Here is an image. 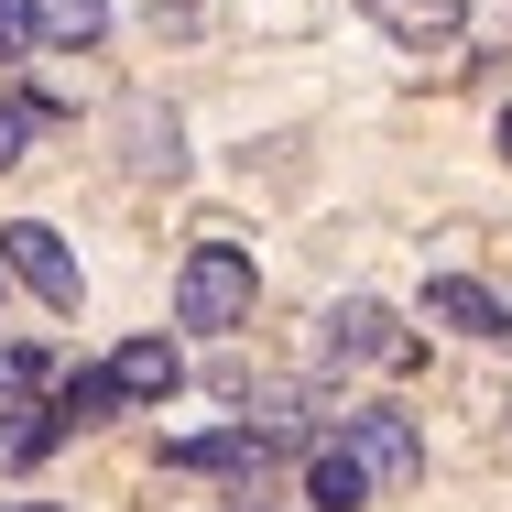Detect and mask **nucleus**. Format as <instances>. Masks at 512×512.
I'll return each instance as SVG.
<instances>
[{"mask_svg":"<svg viewBox=\"0 0 512 512\" xmlns=\"http://www.w3.org/2000/svg\"><path fill=\"white\" fill-rule=\"evenodd\" d=\"M251 295H262V284H251V251H240V240H197V251H186V284H175V316H186V327H240Z\"/></svg>","mask_w":512,"mask_h":512,"instance_id":"1","label":"nucleus"},{"mask_svg":"<svg viewBox=\"0 0 512 512\" xmlns=\"http://www.w3.org/2000/svg\"><path fill=\"white\" fill-rule=\"evenodd\" d=\"M316 349L349 360V371H404V360H414V338L393 327V306H371V295H349V306L316 316Z\"/></svg>","mask_w":512,"mask_h":512,"instance_id":"2","label":"nucleus"},{"mask_svg":"<svg viewBox=\"0 0 512 512\" xmlns=\"http://www.w3.org/2000/svg\"><path fill=\"white\" fill-rule=\"evenodd\" d=\"M338 447L371 469V491H404V480H425V436H414L393 404H371V414H338Z\"/></svg>","mask_w":512,"mask_h":512,"instance_id":"3","label":"nucleus"},{"mask_svg":"<svg viewBox=\"0 0 512 512\" xmlns=\"http://www.w3.org/2000/svg\"><path fill=\"white\" fill-rule=\"evenodd\" d=\"M0 262H11V273H22L55 316H77V251H66L44 218H11V229H0Z\"/></svg>","mask_w":512,"mask_h":512,"instance_id":"4","label":"nucleus"},{"mask_svg":"<svg viewBox=\"0 0 512 512\" xmlns=\"http://www.w3.org/2000/svg\"><path fill=\"white\" fill-rule=\"evenodd\" d=\"M273 425H229V436H186V447H164V469H218V480H262L273 469Z\"/></svg>","mask_w":512,"mask_h":512,"instance_id":"5","label":"nucleus"},{"mask_svg":"<svg viewBox=\"0 0 512 512\" xmlns=\"http://www.w3.org/2000/svg\"><path fill=\"white\" fill-rule=\"evenodd\" d=\"M425 316H436V327H469V338H512V306L491 284H469V273H436V284H425Z\"/></svg>","mask_w":512,"mask_h":512,"instance_id":"6","label":"nucleus"},{"mask_svg":"<svg viewBox=\"0 0 512 512\" xmlns=\"http://www.w3.org/2000/svg\"><path fill=\"white\" fill-rule=\"evenodd\" d=\"M109 382H120V404H164V393L186 382V360H175L164 338H131V349L109 360Z\"/></svg>","mask_w":512,"mask_h":512,"instance_id":"7","label":"nucleus"},{"mask_svg":"<svg viewBox=\"0 0 512 512\" xmlns=\"http://www.w3.org/2000/svg\"><path fill=\"white\" fill-rule=\"evenodd\" d=\"M371 22H382L393 44L425 55V44H458V22H469V11H458V0H371Z\"/></svg>","mask_w":512,"mask_h":512,"instance_id":"8","label":"nucleus"},{"mask_svg":"<svg viewBox=\"0 0 512 512\" xmlns=\"http://www.w3.org/2000/svg\"><path fill=\"white\" fill-rule=\"evenodd\" d=\"M371 502V469L349 458V447H316V469H306V512H360Z\"/></svg>","mask_w":512,"mask_h":512,"instance_id":"9","label":"nucleus"},{"mask_svg":"<svg viewBox=\"0 0 512 512\" xmlns=\"http://www.w3.org/2000/svg\"><path fill=\"white\" fill-rule=\"evenodd\" d=\"M55 436H66V425H55V404H0V469H33Z\"/></svg>","mask_w":512,"mask_h":512,"instance_id":"10","label":"nucleus"},{"mask_svg":"<svg viewBox=\"0 0 512 512\" xmlns=\"http://www.w3.org/2000/svg\"><path fill=\"white\" fill-rule=\"evenodd\" d=\"M120 414V382L109 371H66V393H55V425H109Z\"/></svg>","mask_w":512,"mask_h":512,"instance_id":"11","label":"nucleus"},{"mask_svg":"<svg viewBox=\"0 0 512 512\" xmlns=\"http://www.w3.org/2000/svg\"><path fill=\"white\" fill-rule=\"evenodd\" d=\"M33 33H55V44H99V33H109V0H33Z\"/></svg>","mask_w":512,"mask_h":512,"instance_id":"12","label":"nucleus"},{"mask_svg":"<svg viewBox=\"0 0 512 512\" xmlns=\"http://www.w3.org/2000/svg\"><path fill=\"white\" fill-rule=\"evenodd\" d=\"M131 164H142V175H175V164H186V153H175V109H164V120L131 109Z\"/></svg>","mask_w":512,"mask_h":512,"instance_id":"13","label":"nucleus"},{"mask_svg":"<svg viewBox=\"0 0 512 512\" xmlns=\"http://www.w3.org/2000/svg\"><path fill=\"white\" fill-rule=\"evenodd\" d=\"M44 120H55V109H44V99H22V109H0V175H11V164H22V142H33V131H44Z\"/></svg>","mask_w":512,"mask_h":512,"instance_id":"14","label":"nucleus"},{"mask_svg":"<svg viewBox=\"0 0 512 512\" xmlns=\"http://www.w3.org/2000/svg\"><path fill=\"white\" fill-rule=\"evenodd\" d=\"M22 44H33V0H0V66H11Z\"/></svg>","mask_w":512,"mask_h":512,"instance_id":"15","label":"nucleus"},{"mask_svg":"<svg viewBox=\"0 0 512 512\" xmlns=\"http://www.w3.org/2000/svg\"><path fill=\"white\" fill-rule=\"evenodd\" d=\"M502 153H512V109H502Z\"/></svg>","mask_w":512,"mask_h":512,"instance_id":"16","label":"nucleus"},{"mask_svg":"<svg viewBox=\"0 0 512 512\" xmlns=\"http://www.w3.org/2000/svg\"><path fill=\"white\" fill-rule=\"evenodd\" d=\"M22 512H55V502H22Z\"/></svg>","mask_w":512,"mask_h":512,"instance_id":"17","label":"nucleus"}]
</instances>
